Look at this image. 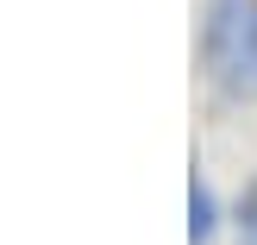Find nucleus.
Masks as SVG:
<instances>
[{
    "instance_id": "nucleus-1",
    "label": "nucleus",
    "mask_w": 257,
    "mask_h": 245,
    "mask_svg": "<svg viewBox=\"0 0 257 245\" xmlns=\"http://www.w3.org/2000/svg\"><path fill=\"white\" fill-rule=\"evenodd\" d=\"M207 63L226 82H257V0L207 7Z\"/></svg>"
},
{
    "instance_id": "nucleus-3",
    "label": "nucleus",
    "mask_w": 257,
    "mask_h": 245,
    "mask_svg": "<svg viewBox=\"0 0 257 245\" xmlns=\"http://www.w3.org/2000/svg\"><path fill=\"white\" fill-rule=\"evenodd\" d=\"M238 245H257V183L245 189V201H238Z\"/></svg>"
},
{
    "instance_id": "nucleus-2",
    "label": "nucleus",
    "mask_w": 257,
    "mask_h": 245,
    "mask_svg": "<svg viewBox=\"0 0 257 245\" xmlns=\"http://www.w3.org/2000/svg\"><path fill=\"white\" fill-rule=\"evenodd\" d=\"M213 239V195H207V183H195V245H207Z\"/></svg>"
}]
</instances>
